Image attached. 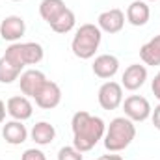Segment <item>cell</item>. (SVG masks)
I'll list each match as a JSON object with an SVG mask.
<instances>
[{
  "label": "cell",
  "instance_id": "4fadbf2b",
  "mask_svg": "<svg viewBox=\"0 0 160 160\" xmlns=\"http://www.w3.org/2000/svg\"><path fill=\"white\" fill-rule=\"evenodd\" d=\"M91 69H93L95 77H99V78H112L119 71V60L114 54H101L95 58Z\"/></svg>",
  "mask_w": 160,
  "mask_h": 160
},
{
  "label": "cell",
  "instance_id": "8992f818",
  "mask_svg": "<svg viewBox=\"0 0 160 160\" xmlns=\"http://www.w3.org/2000/svg\"><path fill=\"white\" fill-rule=\"evenodd\" d=\"M97 99H99V104H101L102 110H116V108H119L123 104V86L114 82V80L104 82L99 88Z\"/></svg>",
  "mask_w": 160,
  "mask_h": 160
},
{
  "label": "cell",
  "instance_id": "9c48e42d",
  "mask_svg": "<svg viewBox=\"0 0 160 160\" xmlns=\"http://www.w3.org/2000/svg\"><path fill=\"white\" fill-rule=\"evenodd\" d=\"M97 26L101 28V32H106V34H118L123 30L125 26V13L121 11L119 8H112V9H106L99 15L97 19Z\"/></svg>",
  "mask_w": 160,
  "mask_h": 160
},
{
  "label": "cell",
  "instance_id": "6da1fadb",
  "mask_svg": "<svg viewBox=\"0 0 160 160\" xmlns=\"http://www.w3.org/2000/svg\"><path fill=\"white\" fill-rule=\"evenodd\" d=\"M71 128H73V145L80 153H88L104 138L106 123L99 116H91L89 112L80 110L71 119Z\"/></svg>",
  "mask_w": 160,
  "mask_h": 160
},
{
  "label": "cell",
  "instance_id": "603a6c76",
  "mask_svg": "<svg viewBox=\"0 0 160 160\" xmlns=\"http://www.w3.org/2000/svg\"><path fill=\"white\" fill-rule=\"evenodd\" d=\"M151 89H153V93H155V97L160 101V71L157 73V77L153 78V84H151Z\"/></svg>",
  "mask_w": 160,
  "mask_h": 160
},
{
  "label": "cell",
  "instance_id": "83f0119b",
  "mask_svg": "<svg viewBox=\"0 0 160 160\" xmlns=\"http://www.w3.org/2000/svg\"><path fill=\"white\" fill-rule=\"evenodd\" d=\"M149 2H153V0H149ZM155 2H157V0H155Z\"/></svg>",
  "mask_w": 160,
  "mask_h": 160
},
{
  "label": "cell",
  "instance_id": "d4e9b609",
  "mask_svg": "<svg viewBox=\"0 0 160 160\" xmlns=\"http://www.w3.org/2000/svg\"><path fill=\"white\" fill-rule=\"evenodd\" d=\"M6 112H8L6 110V102L0 99V123H4V119H6Z\"/></svg>",
  "mask_w": 160,
  "mask_h": 160
},
{
  "label": "cell",
  "instance_id": "7c38bea8",
  "mask_svg": "<svg viewBox=\"0 0 160 160\" xmlns=\"http://www.w3.org/2000/svg\"><path fill=\"white\" fill-rule=\"evenodd\" d=\"M145 80H147V67L140 63H132L123 71L121 86L128 91H136L145 84Z\"/></svg>",
  "mask_w": 160,
  "mask_h": 160
},
{
  "label": "cell",
  "instance_id": "52a82bcc",
  "mask_svg": "<svg viewBox=\"0 0 160 160\" xmlns=\"http://www.w3.org/2000/svg\"><path fill=\"white\" fill-rule=\"evenodd\" d=\"M34 101L43 110H52V108H56L62 102V89H60V86L56 82L47 80L39 88V91L36 93Z\"/></svg>",
  "mask_w": 160,
  "mask_h": 160
},
{
  "label": "cell",
  "instance_id": "d6986e66",
  "mask_svg": "<svg viewBox=\"0 0 160 160\" xmlns=\"http://www.w3.org/2000/svg\"><path fill=\"white\" fill-rule=\"evenodd\" d=\"M75 24H77V17H75V13L67 8L52 24H48L56 34H67V32H71L73 28H75Z\"/></svg>",
  "mask_w": 160,
  "mask_h": 160
},
{
  "label": "cell",
  "instance_id": "9a60e30c",
  "mask_svg": "<svg viewBox=\"0 0 160 160\" xmlns=\"http://www.w3.org/2000/svg\"><path fill=\"white\" fill-rule=\"evenodd\" d=\"M149 17H151V9H149V6H147L145 0H134L127 8V21L132 26H143V24H147Z\"/></svg>",
  "mask_w": 160,
  "mask_h": 160
},
{
  "label": "cell",
  "instance_id": "ba28073f",
  "mask_svg": "<svg viewBox=\"0 0 160 160\" xmlns=\"http://www.w3.org/2000/svg\"><path fill=\"white\" fill-rule=\"evenodd\" d=\"M24 32H26V22L19 15H8L0 22V36H2L4 41L17 43V41L24 36Z\"/></svg>",
  "mask_w": 160,
  "mask_h": 160
},
{
  "label": "cell",
  "instance_id": "7a4b0ae2",
  "mask_svg": "<svg viewBox=\"0 0 160 160\" xmlns=\"http://www.w3.org/2000/svg\"><path fill=\"white\" fill-rule=\"evenodd\" d=\"M136 138V125L134 121H130L128 118H114L110 121V125L106 127L104 132V147L110 153H119L123 149H127L132 140Z\"/></svg>",
  "mask_w": 160,
  "mask_h": 160
},
{
  "label": "cell",
  "instance_id": "5b68a950",
  "mask_svg": "<svg viewBox=\"0 0 160 160\" xmlns=\"http://www.w3.org/2000/svg\"><path fill=\"white\" fill-rule=\"evenodd\" d=\"M123 112H125V118H128L134 123H142V121L149 119L151 118V102L142 97V95H130L123 101Z\"/></svg>",
  "mask_w": 160,
  "mask_h": 160
},
{
  "label": "cell",
  "instance_id": "ac0fdd59",
  "mask_svg": "<svg viewBox=\"0 0 160 160\" xmlns=\"http://www.w3.org/2000/svg\"><path fill=\"white\" fill-rule=\"evenodd\" d=\"M65 9H67V6L63 0H41L39 4V15L48 24H52Z\"/></svg>",
  "mask_w": 160,
  "mask_h": 160
},
{
  "label": "cell",
  "instance_id": "cb8c5ba5",
  "mask_svg": "<svg viewBox=\"0 0 160 160\" xmlns=\"http://www.w3.org/2000/svg\"><path fill=\"white\" fill-rule=\"evenodd\" d=\"M151 119H153L155 128H157V130H160V104H158V106H155V110L151 112Z\"/></svg>",
  "mask_w": 160,
  "mask_h": 160
},
{
  "label": "cell",
  "instance_id": "484cf974",
  "mask_svg": "<svg viewBox=\"0 0 160 160\" xmlns=\"http://www.w3.org/2000/svg\"><path fill=\"white\" fill-rule=\"evenodd\" d=\"M99 160H123V158H121L119 155H114V153H112V155H102Z\"/></svg>",
  "mask_w": 160,
  "mask_h": 160
},
{
  "label": "cell",
  "instance_id": "8fae6325",
  "mask_svg": "<svg viewBox=\"0 0 160 160\" xmlns=\"http://www.w3.org/2000/svg\"><path fill=\"white\" fill-rule=\"evenodd\" d=\"M6 110L15 121H26L34 114V106H32V102L26 95H15V97L8 99Z\"/></svg>",
  "mask_w": 160,
  "mask_h": 160
},
{
  "label": "cell",
  "instance_id": "277c9868",
  "mask_svg": "<svg viewBox=\"0 0 160 160\" xmlns=\"http://www.w3.org/2000/svg\"><path fill=\"white\" fill-rule=\"evenodd\" d=\"M45 56V50L39 43H34V41H28V43H11L6 52H4V58H8L15 67H19L21 71L26 67V65H36L39 63Z\"/></svg>",
  "mask_w": 160,
  "mask_h": 160
},
{
  "label": "cell",
  "instance_id": "4316f807",
  "mask_svg": "<svg viewBox=\"0 0 160 160\" xmlns=\"http://www.w3.org/2000/svg\"><path fill=\"white\" fill-rule=\"evenodd\" d=\"M13 2H22V0H13Z\"/></svg>",
  "mask_w": 160,
  "mask_h": 160
},
{
  "label": "cell",
  "instance_id": "44dd1931",
  "mask_svg": "<svg viewBox=\"0 0 160 160\" xmlns=\"http://www.w3.org/2000/svg\"><path fill=\"white\" fill-rule=\"evenodd\" d=\"M58 160H82V153L75 145H65L58 151Z\"/></svg>",
  "mask_w": 160,
  "mask_h": 160
},
{
  "label": "cell",
  "instance_id": "2e32d148",
  "mask_svg": "<svg viewBox=\"0 0 160 160\" xmlns=\"http://www.w3.org/2000/svg\"><path fill=\"white\" fill-rule=\"evenodd\" d=\"M30 138L38 143V145H50L56 138V128L54 125H50L48 121H39L32 127L30 130Z\"/></svg>",
  "mask_w": 160,
  "mask_h": 160
},
{
  "label": "cell",
  "instance_id": "7402d4cb",
  "mask_svg": "<svg viewBox=\"0 0 160 160\" xmlns=\"http://www.w3.org/2000/svg\"><path fill=\"white\" fill-rule=\"evenodd\" d=\"M21 160H47V157H45V153H43L41 149L32 147V149H26V151L22 153Z\"/></svg>",
  "mask_w": 160,
  "mask_h": 160
},
{
  "label": "cell",
  "instance_id": "3957f363",
  "mask_svg": "<svg viewBox=\"0 0 160 160\" xmlns=\"http://www.w3.org/2000/svg\"><path fill=\"white\" fill-rule=\"evenodd\" d=\"M102 41V32L97 24L86 22L75 32V38L71 41V50L80 60H91L95 52L99 50V45Z\"/></svg>",
  "mask_w": 160,
  "mask_h": 160
},
{
  "label": "cell",
  "instance_id": "ffe728a7",
  "mask_svg": "<svg viewBox=\"0 0 160 160\" xmlns=\"http://www.w3.org/2000/svg\"><path fill=\"white\" fill-rule=\"evenodd\" d=\"M21 69L19 67H15L8 58H0V82L2 84H11V82H15V80H19L21 77Z\"/></svg>",
  "mask_w": 160,
  "mask_h": 160
},
{
  "label": "cell",
  "instance_id": "5bb4252c",
  "mask_svg": "<svg viewBox=\"0 0 160 160\" xmlns=\"http://www.w3.org/2000/svg\"><path fill=\"white\" fill-rule=\"evenodd\" d=\"M2 138L9 145H21L28 140V130L22 125V121H8L2 127Z\"/></svg>",
  "mask_w": 160,
  "mask_h": 160
},
{
  "label": "cell",
  "instance_id": "e0dca14e",
  "mask_svg": "<svg viewBox=\"0 0 160 160\" xmlns=\"http://www.w3.org/2000/svg\"><path fill=\"white\" fill-rule=\"evenodd\" d=\"M140 58L145 65H151V67L160 65V34L140 47Z\"/></svg>",
  "mask_w": 160,
  "mask_h": 160
},
{
  "label": "cell",
  "instance_id": "f1b7e54d",
  "mask_svg": "<svg viewBox=\"0 0 160 160\" xmlns=\"http://www.w3.org/2000/svg\"><path fill=\"white\" fill-rule=\"evenodd\" d=\"M97 160H99V158H97Z\"/></svg>",
  "mask_w": 160,
  "mask_h": 160
},
{
  "label": "cell",
  "instance_id": "30bf717a",
  "mask_svg": "<svg viewBox=\"0 0 160 160\" xmlns=\"http://www.w3.org/2000/svg\"><path fill=\"white\" fill-rule=\"evenodd\" d=\"M47 82V77L38 71V69H26V71H22L21 73V77H19V86H21V91H22V95H26L28 99L32 97H36V93L39 91V88Z\"/></svg>",
  "mask_w": 160,
  "mask_h": 160
}]
</instances>
